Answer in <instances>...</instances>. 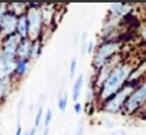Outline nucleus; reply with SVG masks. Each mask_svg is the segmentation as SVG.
<instances>
[{
  "instance_id": "f257e3e1",
  "label": "nucleus",
  "mask_w": 146,
  "mask_h": 135,
  "mask_svg": "<svg viewBox=\"0 0 146 135\" xmlns=\"http://www.w3.org/2000/svg\"><path fill=\"white\" fill-rule=\"evenodd\" d=\"M132 69L131 65L128 64H119L113 69V71L109 74V77L106 78V80L101 84L100 87V100L106 101L110 97H113L117 92L123 88L124 83L129 79L131 77Z\"/></svg>"
},
{
  "instance_id": "f03ea898",
  "label": "nucleus",
  "mask_w": 146,
  "mask_h": 135,
  "mask_svg": "<svg viewBox=\"0 0 146 135\" xmlns=\"http://www.w3.org/2000/svg\"><path fill=\"white\" fill-rule=\"evenodd\" d=\"M27 20H28V38L30 40H40L42 31V14H41V4H27Z\"/></svg>"
},
{
  "instance_id": "7ed1b4c3",
  "label": "nucleus",
  "mask_w": 146,
  "mask_h": 135,
  "mask_svg": "<svg viewBox=\"0 0 146 135\" xmlns=\"http://www.w3.org/2000/svg\"><path fill=\"white\" fill-rule=\"evenodd\" d=\"M121 45L118 42H105L98 48L96 51V55H95V59H94V66L95 69L100 70L101 68L105 65L110 58L119 50Z\"/></svg>"
},
{
  "instance_id": "20e7f679",
  "label": "nucleus",
  "mask_w": 146,
  "mask_h": 135,
  "mask_svg": "<svg viewBox=\"0 0 146 135\" xmlns=\"http://www.w3.org/2000/svg\"><path fill=\"white\" fill-rule=\"evenodd\" d=\"M145 102H146V82L129 94V97L127 98V101L123 105L124 112L128 113V115L136 112L139 110V107H141Z\"/></svg>"
},
{
  "instance_id": "39448f33",
  "label": "nucleus",
  "mask_w": 146,
  "mask_h": 135,
  "mask_svg": "<svg viewBox=\"0 0 146 135\" xmlns=\"http://www.w3.org/2000/svg\"><path fill=\"white\" fill-rule=\"evenodd\" d=\"M133 92V87L132 85H126L123 87L119 92H117L115 94L111 97V100H109L108 102L105 103L104 106V110L106 112H111V113H115L123 107L124 102L127 101V98L129 97V94Z\"/></svg>"
},
{
  "instance_id": "423d86ee",
  "label": "nucleus",
  "mask_w": 146,
  "mask_h": 135,
  "mask_svg": "<svg viewBox=\"0 0 146 135\" xmlns=\"http://www.w3.org/2000/svg\"><path fill=\"white\" fill-rule=\"evenodd\" d=\"M17 22H18V17L15 14H13L12 12H9L7 9V5H5L3 8V10L0 12V31H1L3 37L15 33Z\"/></svg>"
},
{
  "instance_id": "0eeeda50",
  "label": "nucleus",
  "mask_w": 146,
  "mask_h": 135,
  "mask_svg": "<svg viewBox=\"0 0 146 135\" xmlns=\"http://www.w3.org/2000/svg\"><path fill=\"white\" fill-rule=\"evenodd\" d=\"M31 47H32V40L30 38H22L17 47V60H31Z\"/></svg>"
},
{
  "instance_id": "6e6552de",
  "label": "nucleus",
  "mask_w": 146,
  "mask_h": 135,
  "mask_svg": "<svg viewBox=\"0 0 146 135\" xmlns=\"http://www.w3.org/2000/svg\"><path fill=\"white\" fill-rule=\"evenodd\" d=\"M15 33H17L21 38H28V20H27V15L26 14L18 17Z\"/></svg>"
},
{
  "instance_id": "1a4fd4ad",
  "label": "nucleus",
  "mask_w": 146,
  "mask_h": 135,
  "mask_svg": "<svg viewBox=\"0 0 146 135\" xmlns=\"http://www.w3.org/2000/svg\"><path fill=\"white\" fill-rule=\"evenodd\" d=\"M83 80H85V75L80 74L77 78H76L74 83H73V88H72V100L76 102H78L80 100V96H81V90H82L83 87Z\"/></svg>"
},
{
  "instance_id": "9d476101",
  "label": "nucleus",
  "mask_w": 146,
  "mask_h": 135,
  "mask_svg": "<svg viewBox=\"0 0 146 135\" xmlns=\"http://www.w3.org/2000/svg\"><path fill=\"white\" fill-rule=\"evenodd\" d=\"M28 63L27 60H15V65H14V71H13L12 77L15 75L17 78H23L28 71Z\"/></svg>"
},
{
  "instance_id": "9b49d317",
  "label": "nucleus",
  "mask_w": 146,
  "mask_h": 135,
  "mask_svg": "<svg viewBox=\"0 0 146 135\" xmlns=\"http://www.w3.org/2000/svg\"><path fill=\"white\" fill-rule=\"evenodd\" d=\"M7 9L9 12H12L13 14H15L17 17H21V15L26 14V12H27V4H23V3H10V4H7Z\"/></svg>"
},
{
  "instance_id": "f8f14e48",
  "label": "nucleus",
  "mask_w": 146,
  "mask_h": 135,
  "mask_svg": "<svg viewBox=\"0 0 146 135\" xmlns=\"http://www.w3.org/2000/svg\"><path fill=\"white\" fill-rule=\"evenodd\" d=\"M10 88H12V78L0 80V102L5 101V98L10 92Z\"/></svg>"
},
{
  "instance_id": "ddd939ff",
  "label": "nucleus",
  "mask_w": 146,
  "mask_h": 135,
  "mask_svg": "<svg viewBox=\"0 0 146 135\" xmlns=\"http://www.w3.org/2000/svg\"><path fill=\"white\" fill-rule=\"evenodd\" d=\"M42 51V42L40 40H33L32 41V47H31V60H35L41 55Z\"/></svg>"
},
{
  "instance_id": "4468645a",
  "label": "nucleus",
  "mask_w": 146,
  "mask_h": 135,
  "mask_svg": "<svg viewBox=\"0 0 146 135\" xmlns=\"http://www.w3.org/2000/svg\"><path fill=\"white\" fill-rule=\"evenodd\" d=\"M68 106V94L66 92H62L58 97V108L60 112H64Z\"/></svg>"
},
{
  "instance_id": "2eb2a0df",
  "label": "nucleus",
  "mask_w": 146,
  "mask_h": 135,
  "mask_svg": "<svg viewBox=\"0 0 146 135\" xmlns=\"http://www.w3.org/2000/svg\"><path fill=\"white\" fill-rule=\"evenodd\" d=\"M124 10H126V5H123V4H113L111 5V9H110L111 17L113 18H119L124 13Z\"/></svg>"
},
{
  "instance_id": "dca6fc26",
  "label": "nucleus",
  "mask_w": 146,
  "mask_h": 135,
  "mask_svg": "<svg viewBox=\"0 0 146 135\" xmlns=\"http://www.w3.org/2000/svg\"><path fill=\"white\" fill-rule=\"evenodd\" d=\"M42 119H44V108H42V106L40 105V107L37 108V112H36V116H35V128L36 129L41 125Z\"/></svg>"
},
{
  "instance_id": "f3484780",
  "label": "nucleus",
  "mask_w": 146,
  "mask_h": 135,
  "mask_svg": "<svg viewBox=\"0 0 146 135\" xmlns=\"http://www.w3.org/2000/svg\"><path fill=\"white\" fill-rule=\"evenodd\" d=\"M51 119H53V111L49 108V110H46L45 115H44V119H42L45 128H49V125H50V123H51Z\"/></svg>"
},
{
  "instance_id": "a211bd4d",
  "label": "nucleus",
  "mask_w": 146,
  "mask_h": 135,
  "mask_svg": "<svg viewBox=\"0 0 146 135\" xmlns=\"http://www.w3.org/2000/svg\"><path fill=\"white\" fill-rule=\"evenodd\" d=\"M144 71H146V63H144L139 68V71H135V73H132V74H131V77H129V79H128V80H133V79H136V78H139L140 75H141Z\"/></svg>"
},
{
  "instance_id": "6ab92c4d",
  "label": "nucleus",
  "mask_w": 146,
  "mask_h": 135,
  "mask_svg": "<svg viewBox=\"0 0 146 135\" xmlns=\"http://www.w3.org/2000/svg\"><path fill=\"white\" fill-rule=\"evenodd\" d=\"M76 68H77V59L73 58L71 60V65H69V75L73 78L74 77V73H76Z\"/></svg>"
},
{
  "instance_id": "aec40b11",
  "label": "nucleus",
  "mask_w": 146,
  "mask_h": 135,
  "mask_svg": "<svg viewBox=\"0 0 146 135\" xmlns=\"http://www.w3.org/2000/svg\"><path fill=\"white\" fill-rule=\"evenodd\" d=\"M73 108H74V112L76 113H81V111H82V105H81L80 102H76L74 103V107H73Z\"/></svg>"
},
{
  "instance_id": "412c9836",
  "label": "nucleus",
  "mask_w": 146,
  "mask_h": 135,
  "mask_svg": "<svg viewBox=\"0 0 146 135\" xmlns=\"http://www.w3.org/2000/svg\"><path fill=\"white\" fill-rule=\"evenodd\" d=\"M14 135H23V129H22V125H21V123H18L17 130H15V134Z\"/></svg>"
},
{
  "instance_id": "4be33fe9",
  "label": "nucleus",
  "mask_w": 146,
  "mask_h": 135,
  "mask_svg": "<svg viewBox=\"0 0 146 135\" xmlns=\"http://www.w3.org/2000/svg\"><path fill=\"white\" fill-rule=\"evenodd\" d=\"M94 51V42L91 41L90 43H88V46H87V50H86V52H88V54H91Z\"/></svg>"
},
{
  "instance_id": "5701e85b",
  "label": "nucleus",
  "mask_w": 146,
  "mask_h": 135,
  "mask_svg": "<svg viewBox=\"0 0 146 135\" xmlns=\"http://www.w3.org/2000/svg\"><path fill=\"white\" fill-rule=\"evenodd\" d=\"M36 131H37V129H36L35 126H33V128H31L26 134H27V135H36Z\"/></svg>"
},
{
  "instance_id": "b1692460",
  "label": "nucleus",
  "mask_w": 146,
  "mask_h": 135,
  "mask_svg": "<svg viewBox=\"0 0 146 135\" xmlns=\"http://www.w3.org/2000/svg\"><path fill=\"white\" fill-rule=\"evenodd\" d=\"M141 36H142V38L144 40H146V26L144 28H142V31H141Z\"/></svg>"
},
{
  "instance_id": "393cba45",
  "label": "nucleus",
  "mask_w": 146,
  "mask_h": 135,
  "mask_svg": "<svg viewBox=\"0 0 146 135\" xmlns=\"http://www.w3.org/2000/svg\"><path fill=\"white\" fill-rule=\"evenodd\" d=\"M82 131H83V126L81 125L80 128H78V130H77V134H74V135H82Z\"/></svg>"
},
{
  "instance_id": "a878e982",
  "label": "nucleus",
  "mask_w": 146,
  "mask_h": 135,
  "mask_svg": "<svg viewBox=\"0 0 146 135\" xmlns=\"http://www.w3.org/2000/svg\"><path fill=\"white\" fill-rule=\"evenodd\" d=\"M4 7H5V4H0V12L3 10V8H4Z\"/></svg>"
},
{
  "instance_id": "bb28decb",
  "label": "nucleus",
  "mask_w": 146,
  "mask_h": 135,
  "mask_svg": "<svg viewBox=\"0 0 146 135\" xmlns=\"http://www.w3.org/2000/svg\"><path fill=\"white\" fill-rule=\"evenodd\" d=\"M113 135H124V133H118V134H117V133H114Z\"/></svg>"
},
{
  "instance_id": "cd10ccee",
  "label": "nucleus",
  "mask_w": 146,
  "mask_h": 135,
  "mask_svg": "<svg viewBox=\"0 0 146 135\" xmlns=\"http://www.w3.org/2000/svg\"><path fill=\"white\" fill-rule=\"evenodd\" d=\"M1 38H3V35H1V31H0V41H1Z\"/></svg>"
},
{
  "instance_id": "c85d7f7f",
  "label": "nucleus",
  "mask_w": 146,
  "mask_h": 135,
  "mask_svg": "<svg viewBox=\"0 0 146 135\" xmlns=\"http://www.w3.org/2000/svg\"><path fill=\"white\" fill-rule=\"evenodd\" d=\"M23 135H27V134H26V133H25V134H23Z\"/></svg>"
}]
</instances>
